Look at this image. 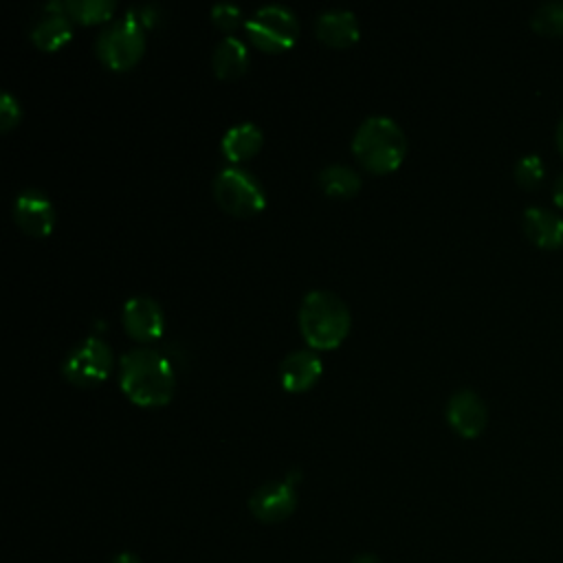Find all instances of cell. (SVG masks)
<instances>
[{
	"mask_svg": "<svg viewBox=\"0 0 563 563\" xmlns=\"http://www.w3.org/2000/svg\"><path fill=\"white\" fill-rule=\"evenodd\" d=\"M324 363L311 350H296L282 359L279 365V381L289 392H304L315 386L322 377Z\"/></svg>",
	"mask_w": 563,
	"mask_h": 563,
	"instance_id": "cell-13",
	"label": "cell"
},
{
	"mask_svg": "<svg viewBox=\"0 0 563 563\" xmlns=\"http://www.w3.org/2000/svg\"><path fill=\"white\" fill-rule=\"evenodd\" d=\"M552 201H554V205L563 212V174L554 180V187H552Z\"/></svg>",
	"mask_w": 563,
	"mask_h": 563,
	"instance_id": "cell-25",
	"label": "cell"
},
{
	"mask_svg": "<svg viewBox=\"0 0 563 563\" xmlns=\"http://www.w3.org/2000/svg\"><path fill=\"white\" fill-rule=\"evenodd\" d=\"M49 14H64L82 25H96L111 21L117 3L115 0H64V3H47Z\"/></svg>",
	"mask_w": 563,
	"mask_h": 563,
	"instance_id": "cell-15",
	"label": "cell"
},
{
	"mask_svg": "<svg viewBox=\"0 0 563 563\" xmlns=\"http://www.w3.org/2000/svg\"><path fill=\"white\" fill-rule=\"evenodd\" d=\"M249 66V51L242 40L225 36L212 53V68L223 79L240 77Z\"/></svg>",
	"mask_w": 563,
	"mask_h": 563,
	"instance_id": "cell-16",
	"label": "cell"
},
{
	"mask_svg": "<svg viewBox=\"0 0 563 563\" xmlns=\"http://www.w3.org/2000/svg\"><path fill=\"white\" fill-rule=\"evenodd\" d=\"M554 141H556V148H559V152L563 154V115H561V120H559V124H556V130H554Z\"/></svg>",
	"mask_w": 563,
	"mask_h": 563,
	"instance_id": "cell-27",
	"label": "cell"
},
{
	"mask_svg": "<svg viewBox=\"0 0 563 563\" xmlns=\"http://www.w3.org/2000/svg\"><path fill=\"white\" fill-rule=\"evenodd\" d=\"M352 563H381V559L374 556V554H359Z\"/></svg>",
	"mask_w": 563,
	"mask_h": 563,
	"instance_id": "cell-28",
	"label": "cell"
},
{
	"mask_svg": "<svg viewBox=\"0 0 563 563\" xmlns=\"http://www.w3.org/2000/svg\"><path fill=\"white\" fill-rule=\"evenodd\" d=\"M262 141H264L262 130L255 124L245 122V124L229 128L225 133L221 146H223V154L229 161H242V159L253 157L262 148Z\"/></svg>",
	"mask_w": 563,
	"mask_h": 563,
	"instance_id": "cell-17",
	"label": "cell"
},
{
	"mask_svg": "<svg viewBox=\"0 0 563 563\" xmlns=\"http://www.w3.org/2000/svg\"><path fill=\"white\" fill-rule=\"evenodd\" d=\"M315 32L322 42L337 47V49L352 47L361 36L359 21L348 10H328V12L320 14V18L315 23Z\"/></svg>",
	"mask_w": 563,
	"mask_h": 563,
	"instance_id": "cell-14",
	"label": "cell"
},
{
	"mask_svg": "<svg viewBox=\"0 0 563 563\" xmlns=\"http://www.w3.org/2000/svg\"><path fill=\"white\" fill-rule=\"evenodd\" d=\"M73 38V25L64 14H47L32 29V42L42 51H58Z\"/></svg>",
	"mask_w": 563,
	"mask_h": 563,
	"instance_id": "cell-18",
	"label": "cell"
},
{
	"mask_svg": "<svg viewBox=\"0 0 563 563\" xmlns=\"http://www.w3.org/2000/svg\"><path fill=\"white\" fill-rule=\"evenodd\" d=\"M530 27L541 36L561 38L563 36V3L561 0H548V3H541L530 16Z\"/></svg>",
	"mask_w": 563,
	"mask_h": 563,
	"instance_id": "cell-20",
	"label": "cell"
},
{
	"mask_svg": "<svg viewBox=\"0 0 563 563\" xmlns=\"http://www.w3.org/2000/svg\"><path fill=\"white\" fill-rule=\"evenodd\" d=\"M111 367H113L111 346L100 337H88L66 354L62 372L71 384L79 388H90L104 381L111 374Z\"/></svg>",
	"mask_w": 563,
	"mask_h": 563,
	"instance_id": "cell-7",
	"label": "cell"
},
{
	"mask_svg": "<svg viewBox=\"0 0 563 563\" xmlns=\"http://www.w3.org/2000/svg\"><path fill=\"white\" fill-rule=\"evenodd\" d=\"M100 60L113 71H128L135 66L146 51V34L143 27L133 18H122L111 23L96 42Z\"/></svg>",
	"mask_w": 563,
	"mask_h": 563,
	"instance_id": "cell-6",
	"label": "cell"
},
{
	"mask_svg": "<svg viewBox=\"0 0 563 563\" xmlns=\"http://www.w3.org/2000/svg\"><path fill=\"white\" fill-rule=\"evenodd\" d=\"M14 221L29 236H49L55 223V210L40 190H25L14 199Z\"/></svg>",
	"mask_w": 563,
	"mask_h": 563,
	"instance_id": "cell-10",
	"label": "cell"
},
{
	"mask_svg": "<svg viewBox=\"0 0 563 563\" xmlns=\"http://www.w3.org/2000/svg\"><path fill=\"white\" fill-rule=\"evenodd\" d=\"M21 122V104L12 92L0 96V130H12Z\"/></svg>",
	"mask_w": 563,
	"mask_h": 563,
	"instance_id": "cell-23",
	"label": "cell"
},
{
	"mask_svg": "<svg viewBox=\"0 0 563 563\" xmlns=\"http://www.w3.org/2000/svg\"><path fill=\"white\" fill-rule=\"evenodd\" d=\"M405 133L395 120L386 115L367 117L356 128L352 139V152L359 159V163L377 174L397 170L405 159Z\"/></svg>",
	"mask_w": 563,
	"mask_h": 563,
	"instance_id": "cell-3",
	"label": "cell"
},
{
	"mask_svg": "<svg viewBox=\"0 0 563 563\" xmlns=\"http://www.w3.org/2000/svg\"><path fill=\"white\" fill-rule=\"evenodd\" d=\"M212 21L223 32H234L242 21V12L234 3H218L212 8Z\"/></svg>",
	"mask_w": 563,
	"mask_h": 563,
	"instance_id": "cell-22",
	"label": "cell"
},
{
	"mask_svg": "<svg viewBox=\"0 0 563 563\" xmlns=\"http://www.w3.org/2000/svg\"><path fill=\"white\" fill-rule=\"evenodd\" d=\"M122 322L126 333L137 341H152L163 335V309L148 296H135L124 304Z\"/></svg>",
	"mask_w": 563,
	"mask_h": 563,
	"instance_id": "cell-11",
	"label": "cell"
},
{
	"mask_svg": "<svg viewBox=\"0 0 563 563\" xmlns=\"http://www.w3.org/2000/svg\"><path fill=\"white\" fill-rule=\"evenodd\" d=\"M350 309L333 291H309L300 306V330L317 350L337 348L350 333Z\"/></svg>",
	"mask_w": 563,
	"mask_h": 563,
	"instance_id": "cell-2",
	"label": "cell"
},
{
	"mask_svg": "<svg viewBox=\"0 0 563 563\" xmlns=\"http://www.w3.org/2000/svg\"><path fill=\"white\" fill-rule=\"evenodd\" d=\"M120 381L124 395L141 408L170 403L176 386L170 361L150 348H135L122 356Z\"/></svg>",
	"mask_w": 563,
	"mask_h": 563,
	"instance_id": "cell-1",
	"label": "cell"
},
{
	"mask_svg": "<svg viewBox=\"0 0 563 563\" xmlns=\"http://www.w3.org/2000/svg\"><path fill=\"white\" fill-rule=\"evenodd\" d=\"M320 187L333 199H350L361 190V176L348 165H328L320 172Z\"/></svg>",
	"mask_w": 563,
	"mask_h": 563,
	"instance_id": "cell-19",
	"label": "cell"
},
{
	"mask_svg": "<svg viewBox=\"0 0 563 563\" xmlns=\"http://www.w3.org/2000/svg\"><path fill=\"white\" fill-rule=\"evenodd\" d=\"M522 229L526 238L546 251L563 247V216L548 208L530 205L522 214Z\"/></svg>",
	"mask_w": 563,
	"mask_h": 563,
	"instance_id": "cell-12",
	"label": "cell"
},
{
	"mask_svg": "<svg viewBox=\"0 0 563 563\" xmlns=\"http://www.w3.org/2000/svg\"><path fill=\"white\" fill-rule=\"evenodd\" d=\"M128 18H133L137 25H141L143 29L146 27H152L154 23H157V18H159V14H157V8H150V5H141V8H133L128 14H126Z\"/></svg>",
	"mask_w": 563,
	"mask_h": 563,
	"instance_id": "cell-24",
	"label": "cell"
},
{
	"mask_svg": "<svg viewBox=\"0 0 563 563\" xmlns=\"http://www.w3.org/2000/svg\"><path fill=\"white\" fill-rule=\"evenodd\" d=\"M249 509L255 520L264 524H279L289 520L298 509L296 487L287 480H273L255 489L249 500Z\"/></svg>",
	"mask_w": 563,
	"mask_h": 563,
	"instance_id": "cell-8",
	"label": "cell"
},
{
	"mask_svg": "<svg viewBox=\"0 0 563 563\" xmlns=\"http://www.w3.org/2000/svg\"><path fill=\"white\" fill-rule=\"evenodd\" d=\"M546 172L548 170H546L543 159L535 152L520 157L513 167V176L524 187V190H535V187H539L546 180Z\"/></svg>",
	"mask_w": 563,
	"mask_h": 563,
	"instance_id": "cell-21",
	"label": "cell"
},
{
	"mask_svg": "<svg viewBox=\"0 0 563 563\" xmlns=\"http://www.w3.org/2000/svg\"><path fill=\"white\" fill-rule=\"evenodd\" d=\"M447 421L462 438H478L489 423V412L478 392L462 388L447 401Z\"/></svg>",
	"mask_w": 563,
	"mask_h": 563,
	"instance_id": "cell-9",
	"label": "cell"
},
{
	"mask_svg": "<svg viewBox=\"0 0 563 563\" xmlns=\"http://www.w3.org/2000/svg\"><path fill=\"white\" fill-rule=\"evenodd\" d=\"M111 563H141V559H139L135 552L124 550V552H117V554L111 559Z\"/></svg>",
	"mask_w": 563,
	"mask_h": 563,
	"instance_id": "cell-26",
	"label": "cell"
},
{
	"mask_svg": "<svg viewBox=\"0 0 563 563\" xmlns=\"http://www.w3.org/2000/svg\"><path fill=\"white\" fill-rule=\"evenodd\" d=\"M247 34L255 47L275 53L296 45L300 23L285 5H264L247 21Z\"/></svg>",
	"mask_w": 563,
	"mask_h": 563,
	"instance_id": "cell-5",
	"label": "cell"
},
{
	"mask_svg": "<svg viewBox=\"0 0 563 563\" xmlns=\"http://www.w3.org/2000/svg\"><path fill=\"white\" fill-rule=\"evenodd\" d=\"M214 197L218 205L236 216H251L264 210L266 195L262 183L242 167H225L214 178Z\"/></svg>",
	"mask_w": 563,
	"mask_h": 563,
	"instance_id": "cell-4",
	"label": "cell"
}]
</instances>
